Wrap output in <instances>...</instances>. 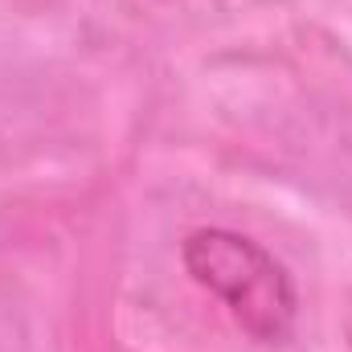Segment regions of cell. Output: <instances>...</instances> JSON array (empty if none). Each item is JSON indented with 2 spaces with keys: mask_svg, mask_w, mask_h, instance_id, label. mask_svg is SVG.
Listing matches in <instances>:
<instances>
[{
  "mask_svg": "<svg viewBox=\"0 0 352 352\" xmlns=\"http://www.w3.org/2000/svg\"><path fill=\"white\" fill-rule=\"evenodd\" d=\"M188 278L213 295L254 344H287L299 320V291L291 270L263 242L226 226H201L180 242Z\"/></svg>",
  "mask_w": 352,
  "mask_h": 352,
  "instance_id": "6da1fadb",
  "label": "cell"
}]
</instances>
